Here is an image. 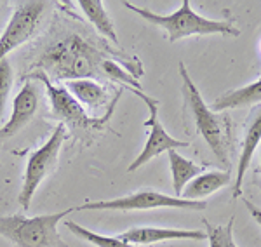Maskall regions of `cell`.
Here are the masks:
<instances>
[{
    "instance_id": "6da1fadb",
    "label": "cell",
    "mask_w": 261,
    "mask_h": 247,
    "mask_svg": "<svg viewBox=\"0 0 261 247\" xmlns=\"http://www.w3.org/2000/svg\"><path fill=\"white\" fill-rule=\"evenodd\" d=\"M107 58L120 60L136 80H140L145 73L138 58L120 49H113L108 40H96L91 33L71 26H63L49 35L40 49H37L35 56H32L30 70L27 73L42 72L54 84L79 78H103L101 66Z\"/></svg>"
},
{
    "instance_id": "7a4b0ae2",
    "label": "cell",
    "mask_w": 261,
    "mask_h": 247,
    "mask_svg": "<svg viewBox=\"0 0 261 247\" xmlns=\"http://www.w3.org/2000/svg\"><path fill=\"white\" fill-rule=\"evenodd\" d=\"M179 75L183 86H181V94H183V108L187 124L193 125V131L199 132L204 141L209 145L214 157L218 158L221 166V171H230V152H231V122L230 115L221 112L216 114L205 104L202 96L197 89L195 82L192 80L187 66L183 61H179Z\"/></svg>"
},
{
    "instance_id": "3957f363",
    "label": "cell",
    "mask_w": 261,
    "mask_h": 247,
    "mask_svg": "<svg viewBox=\"0 0 261 247\" xmlns=\"http://www.w3.org/2000/svg\"><path fill=\"white\" fill-rule=\"evenodd\" d=\"M23 78L24 80L32 78V80L42 82V86L45 87V93H47L53 117L56 120H60V124H63L71 134H73L75 140L82 141L86 146H89L92 141H94V138L108 127V124H110V120L113 117V112H115L117 103H119V99L122 96V91H124V86H120L119 89L115 91V96H113L112 103L107 106V112H105L103 115L89 117L87 112L84 110L82 104L63 87V84L50 82L42 72L24 73Z\"/></svg>"
},
{
    "instance_id": "277c9868",
    "label": "cell",
    "mask_w": 261,
    "mask_h": 247,
    "mask_svg": "<svg viewBox=\"0 0 261 247\" xmlns=\"http://www.w3.org/2000/svg\"><path fill=\"white\" fill-rule=\"evenodd\" d=\"M122 6L129 11L136 12L145 21H148L153 26H159L166 32L167 40L171 44L188 37H200V35H226V37H239L241 30L233 21L228 19H209L195 12L190 6V0H183L181 6L171 14H157V12L138 7L130 2H122Z\"/></svg>"
},
{
    "instance_id": "5b68a950",
    "label": "cell",
    "mask_w": 261,
    "mask_h": 247,
    "mask_svg": "<svg viewBox=\"0 0 261 247\" xmlns=\"http://www.w3.org/2000/svg\"><path fill=\"white\" fill-rule=\"evenodd\" d=\"M75 211L77 207L32 217L24 214L0 216V237L16 247H68L58 232V225Z\"/></svg>"
},
{
    "instance_id": "8992f818",
    "label": "cell",
    "mask_w": 261,
    "mask_h": 247,
    "mask_svg": "<svg viewBox=\"0 0 261 247\" xmlns=\"http://www.w3.org/2000/svg\"><path fill=\"white\" fill-rule=\"evenodd\" d=\"M66 127L63 124H58L53 134L49 136V140L45 141L40 148H37L35 152L30 153L24 167L23 174V185H21L19 195H18V204L23 211L30 209V204L35 197L39 186L44 183V179L50 176L58 167V158H60V152L63 148V143L66 141Z\"/></svg>"
},
{
    "instance_id": "52a82bcc",
    "label": "cell",
    "mask_w": 261,
    "mask_h": 247,
    "mask_svg": "<svg viewBox=\"0 0 261 247\" xmlns=\"http://www.w3.org/2000/svg\"><path fill=\"white\" fill-rule=\"evenodd\" d=\"M205 200H185L181 197L167 195L157 190H140L130 195L113 200L86 202L77 206V211H153V209H187V211H204Z\"/></svg>"
},
{
    "instance_id": "ba28073f",
    "label": "cell",
    "mask_w": 261,
    "mask_h": 247,
    "mask_svg": "<svg viewBox=\"0 0 261 247\" xmlns=\"http://www.w3.org/2000/svg\"><path fill=\"white\" fill-rule=\"evenodd\" d=\"M124 89H129V87H124ZM129 91L134 96H138V98L148 106L150 117L143 122V127L150 129V131H148V138H146L145 148H143L141 153L129 164L127 173H134V171H138L140 167L148 164L150 160H153L155 157L169 152V150L187 148V146H190L188 141L176 140V138H172L171 134L164 129V125L161 124V120H159V101L157 99L151 98L148 94H145L140 89H129Z\"/></svg>"
},
{
    "instance_id": "9c48e42d",
    "label": "cell",
    "mask_w": 261,
    "mask_h": 247,
    "mask_svg": "<svg viewBox=\"0 0 261 247\" xmlns=\"http://www.w3.org/2000/svg\"><path fill=\"white\" fill-rule=\"evenodd\" d=\"M47 7L49 2H42V0H24L16 4L9 23L0 35V61L6 60L9 52L35 35Z\"/></svg>"
},
{
    "instance_id": "30bf717a",
    "label": "cell",
    "mask_w": 261,
    "mask_h": 247,
    "mask_svg": "<svg viewBox=\"0 0 261 247\" xmlns=\"http://www.w3.org/2000/svg\"><path fill=\"white\" fill-rule=\"evenodd\" d=\"M40 103V91L37 87L35 80L27 78L19 93L16 94L14 104H12V114L9 120H6L0 125V141H6L9 138H14L19 131H23L28 124L33 120Z\"/></svg>"
},
{
    "instance_id": "8fae6325",
    "label": "cell",
    "mask_w": 261,
    "mask_h": 247,
    "mask_svg": "<svg viewBox=\"0 0 261 247\" xmlns=\"http://www.w3.org/2000/svg\"><path fill=\"white\" fill-rule=\"evenodd\" d=\"M261 145V106H256L247 117L246 127H244V138H242V148L241 155H239L237 162V176H235L233 190H231V197L237 199L242 195V185L246 173L251 166L252 155Z\"/></svg>"
},
{
    "instance_id": "7c38bea8",
    "label": "cell",
    "mask_w": 261,
    "mask_h": 247,
    "mask_svg": "<svg viewBox=\"0 0 261 247\" xmlns=\"http://www.w3.org/2000/svg\"><path fill=\"white\" fill-rule=\"evenodd\" d=\"M120 240L133 245H148L167 240H205V232L181 228H159V227H134L119 235Z\"/></svg>"
},
{
    "instance_id": "4fadbf2b",
    "label": "cell",
    "mask_w": 261,
    "mask_h": 247,
    "mask_svg": "<svg viewBox=\"0 0 261 247\" xmlns=\"http://www.w3.org/2000/svg\"><path fill=\"white\" fill-rule=\"evenodd\" d=\"M68 93L77 99L82 106L89 110H98V108L108 106L112 103V96L98 80L91 78H79V80H68L63 84Z\"/></svg>"
},
{
    "instance_id": "5bb4252c",
    "label": "cell",
    "mask_w": 261,
    "mask_h": 247,
    "mask_svg": "<svg viewBox=\"0 0 261 247\" xmlns=\"http://www.w3.org/2000/svg\"><path fill=\"white\" fill-rule=\"evenodd\" d=\"M231 181L230 171H205L193 178L185 186L181 199L185 200H204L205 197L216 194L220 188L226 186Z\"/></svg>"
},
{
    "instance_id": "9a60e30c",
    "label": "cell",
    "mask_w": 261,
    "mask_h": 247,
    "mask_svg": "<svg viewBox=\"0 0 261 247\" xmlns=\"http://www.w3.org/2000/svg\"><path fill=\"white\" fill-rule=\"evenodd\" d=\"M261 103V78L256 82H251L239 89H231L223 93L214 99L211 104V110L216 114H221L225 110H231V108H246L254 106V104Z\"/></svg>"
},
{
    "instance_id": "2e32d148",
    "label": "cell",
    "mask_w": 261,
    "mask_h": 247,
    "mask_svg": "<svg viewBox=\"0 0 261 247\" xmlns=\"http://www.w3.org/2000/svg\"><path fill=\"white\" fill-rule=\"evenodd\" d=\"M169 167L172 174V190H174V197H181L185 186L197 178L199 174L205 173L207 164H195L190 158H185L183 155L178 153L176 150H169Z\"/></svg>"
},
{
    "instance_id": "e0dca14e",
    "label": "cell",
    "mask_w": 261,
    "mask_h": 247,
    "mask_svg": "<svg viewBox=\"0 0 261 247\" xmlns=\"http://www.w3.org/2000/svg\"><path fill=\"white\" fill-rule=\"evenodd\" d=\"M79 7L89 19V23L96 28V32L103 35L105 40H110L113 45H119V37H117L113 21L108 16L101 0H79Z\"/></svg>"
},
{
    "instance_id": "ac0fdd59",
    "label": "cell",
    "mask_w": 261,
    "mask_h": 247,
    "mask_svg": "<svg viewBox=\"0 0 261 247\" xmlns=\"http://www.w3.org/2000/svg\"><path fill=\"white\" fill-rule=\"evenodd\" d=\"M65 227L68 228L75 237L89 242V244L94 247H138V245H133V244H127V242L120 240L119 237L101 235V233L92 232V230L82 227V225L75 223V221H70V219L65 221Z\"/></svg>"
},
{
    "instance_id": "d6986e66",
    "label": "cell",
    "mask_w": 261,
    "mask_h": 247,
    "mask_svg": "<svg viewBox=\"0 0 261 247\" xmlns=\"http://www.w3.org/2000/svg\"><path fill=\"white\" fill-rule=\"evenodd\" d=\"M205 227V235H207L209 247H239L233 240V225L235 217L231 216L225 225L214 227L207 219H202Z\"/></svg>"
},
{
    "instance_id": "ffe728a7",
    "label": "cell",
    "mask_w": 261,
    "mask_h": 247,
    "mask_svg": "<svg viewBox=\"0 0 261 247\" xmlns=\"http://www.w3.org/2000/svg\"><path fill=\"white\" fill-rule=\"evenodd\" d=\"M12 84H14V68H12L9 58H6L0 61V124L4 122V114H6Z\"/></svg>"
},
{
    "instance_id": "44dd1931",
    "label": "cell",
    "mask_w": 261,
    "mask_h": 247,
    "mask_svg": "<svg viewBox=\"0 0 261 247\" xmlns=\"http://www.w3.org/2000/svg\"><path fill=\"white\" fill-rule=\"evenodd\" d=\"M244 206H246V209L249 211L251 217H254V221L261 227V209L256 206V204L249 202V200H244Z\"/></svg>"
},
{
    "instance_id": "7402d4cb",
    "label": "cell",
    "mask_w": 261,
    "mask_h": 247,
    "mask_svg": "<svg viewBox=\"0 0 261 247\" xmlns=\"http://www.w3.org/2000/svg\"><path fill=\"white\" fill-rule=\"evenodd\" d=\"M259 166H261V148H259Z\"/></svg>"
}]
</instances>
